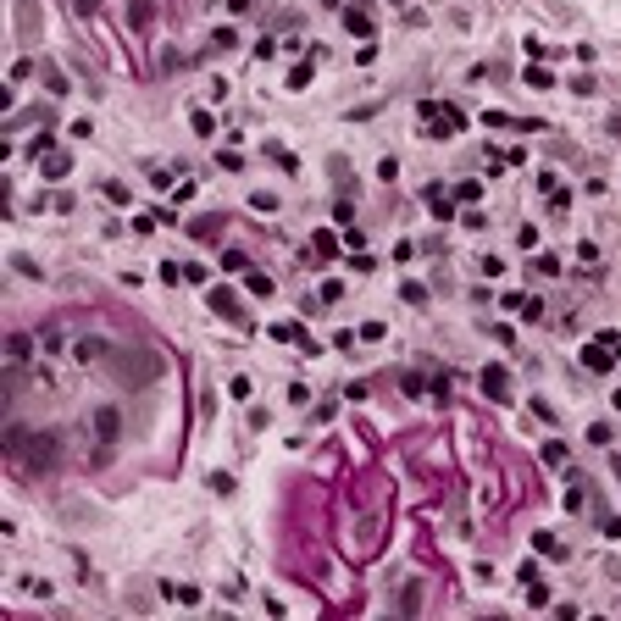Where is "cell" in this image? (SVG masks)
I'll return each mask as SVG.
<instances>
[{"label":"cell","instance_id":"6da1fadb","mask_svg":"<svg viewBox=\"0 0 621 621\" xmlns=\"http://www.w3.org/2000/svg\"><path fill=\"white\" fill-rule=\"evenodd\" d=\"M422 117H427V139H450V134H461V122H466L455 106H438V100H427Z\"/></svg>","mask_w":621,"mask_h":621},{"label":"cell","instance_id":"7a4b0ae2","mask_svg":"<svg viewBox=\"0 0 621 621\" xmlns=\"http://www.w3.org/2000/svg\"><path fill=\"white\" fill-rule=\"evenodd\" d=\"M56 455H62V433H34L28 466H56Z\"/></svg>","mask_w":621,"mask_h":621},{"label":"cell","instance_id":"3957f363","mask_svg":"<svg viewBox=\"0 0 621 621\" xmlns=\"http://www.w3.org/2000/svg\"><path fill=\"white\" fill-rule=\"evenodd\" d=\"M94 427H100V444H117V433H122L117 405H100V411H94Z\"/></svg>","mask_w":621,"mask_h":621},{"label":"cell","instance_id":"277c9868","mask_svg":"<svg viewBox=\"0 0 621 621\" xmlns=\"http://www.w3.org/2000/svg\"><path fill=\"white\" fill-rule=\"evenodd\" d=\"M583 366H588V372H611V366H616L611 344H605V338H599V344H588V350H583Z\"/></svg>","mask_w":621,"mask_h":621},{"label":"cell","instance_id":"5b68a950","mask_svg":"<svg viewBox=\"0 0 621 621\" xmlns=\"http://www.w3.org/2000/svg\"><path fill=\"white\" fill-rule=\"evenodd\" d=\"M483 394H488V399H505V394H511V372H505V366H488V372H483Z\"/></svg>","mask_w":621,"mask_h":621},{"label":"cell","instance_id":"8992f818","mask_svg":"<svg viewBox=\"0 0 621 621\" xmlns=\"http://www.w3.org/2000/svg\"><path fill=\"white\" fill-rule=\"evenodd\" d=\"M211 310H217V316H228V322H244L238 294H228V289H211Z\"/></svg>","mask_w":621,"mask_h":621},{"label":"cell","instance_id":"52a82bcc","mask_svg":"<svg viewBox=\"0 0 621 621\" xmlns=\"http://www.w3.org/2000/svg\"><path fill=\"white\" fill-rule=\"evenodd\" d=\"M39 78H45V89H50V94H67V78H62L56 62H39Z\"/></svg>","mask_w":621,"mask_h":621},{"label":"cell","instance_id":"ba28073f","mask_svg":"<svg viewBox=\"0 0 621 621\" xmlns=\"http://www.w3.org/2000/svg\"><path fill=\"white\" fill-rule=\"evenodd\" d=\"M106 350H111V344H106V338H78V361H94V355H106Z\"/></svg>","mask_w":621,"mask_h":621},{"label":"cell","instance_id":"9c48e42d","mask_svg":"<svg viewBox=\"0 0 621 621\" xmlns=\"http://www.w3.org/2000/svg\"><path fill=\"white\" fill-rule=\"evenodd\" d=\"M527 605H555V599H549V588L538 583V571L527 577Z\"/></svg>","mask_w":621,"mask_h":621},{"label":"cell","instance_id":"30bf717a","mask_svg":"<svg viewBox=\"0 0 621 621\" xmlns=\"http://www.w3.org/2000/svg\"><path fill=\"white\" fill-rule=\"evenodd\" d=\"M6 350H11V366H22V361H28V350H34V338H22V333H17Z\"/></svg>","mask_w":621,"mask_h":621},{"label":"cell","instance_id":"8fae6325","mask_svg":"<svg viewBox=\"0 0 621 621\" xmlns=\"http://www.w3.org/2000/svg\"><path fill=\"white\" fill-rule=\"evenodd\" d=\"M416 605H422V583H405V594H399V611H405V616H411V611H416Z\"/></svg>","mask_w":621,"mask_h":621},{"label":"cell","instance_id":"7c38bea8","mask_svg":"<svg viewBox=\"0 0 621 621\" xmlns=\"http://www.w3.org/2000/svg\"><path fill=\"white\" fill-rule=\"evenodd\" d=\"M427 206H433V211L450 222V194H444V189H427Z\"/></svg>","mask_w":621,"mask_h":621},{"label":"cell","instance_id":"4fadbf2b","mask_svg":"<svg viewBox=\"0 0 621 621\" xmlns=\"http://www.w3.org/2000/svg\"><path fill=\"white\" fill-rule=\"evenodd\" d=\"M543 461H549V466H566V444H560V438H549V444H543Z\"/></svg>","mask_w":621,"mask_h":621},{"label":"cell","instance_id":"5bb4252c","mask_svg":"<svg viewBox=\"0 0 621 621\" xmlns=\"http://www.w3.org/2000/svg\"><path fill=\"white\" fill-rule=\"evenodd\" d=\"M344 22H350V34H372V17H366V11H350Z\"/></svg>","mask_w":621,"mask_h":621},{"label":"cell","instance_id":"9a60e30c","mask_svg":"<svg viewBox=\"0 0 621 621\" xmlns=\"http://www.w3.org/2000/svg\"><path fill=\"white\" fill-rule=\"evenodd\" d=\"M244 283H250V294H272V278H261V272H250Z\"/></svg>","mask_w":621,"mask_h":621},{"label":"cell","instance_id":"2e32d148","mask_svg":"<svg viewBox=\"0 0 621 621\" xmlns=\"http://www.w3.org/2000/svg\"><path fill=\"white\" fill-rule=\"evenodd\" d=\"M244 266H250V261H244L238 250H228V255H222V272H244Z\"/></svg>","mask_w":621,"mask_h":621},{"label":"cell","instance_id":"e0dca14e","mask_svg":"<svg viewBox=\"0 0 621 621\" xmlns=\"http://www.w3.org/2000/svg\"><path fill=\"white\" fill-rule=\"evenodd\" d=\"M616 477H621V461H616Z\"/></svg>","mask_w":621,"mask_h":621}]
</instances>
